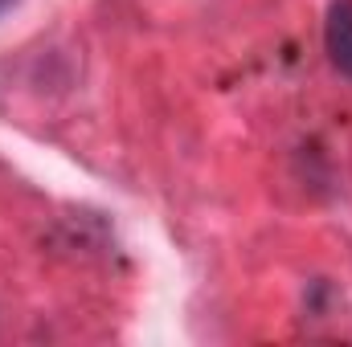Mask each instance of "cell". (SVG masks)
<instances>
[{"mask_svg":"<svg viewBox=\"0 0 352 347\" xmlns=\"http://www.w3.org/2000/svg\"><path fill=\"white\" fill-rule=\"evenodd\" d=\"M324 45L340 74L352 78V0H332L324 21Z\"/></svg>","mask_w":352,"mask_h":347,"instance_id":"6da1fadb","label":"cell"},{"mask_svg":"<svg viewBox=\"0 0 352 347\" xmlns=\"http://www.w3.org/2000/svg\"><path fill=\"white\" fill-rule=\"evenodd\" d=\"M4 4H8V0H0V8H4Z\"/></svg>","mask_w":352,"mask_h":347,"instance_id":"7a4b0ae2","label":"cell"}]
</instances>
